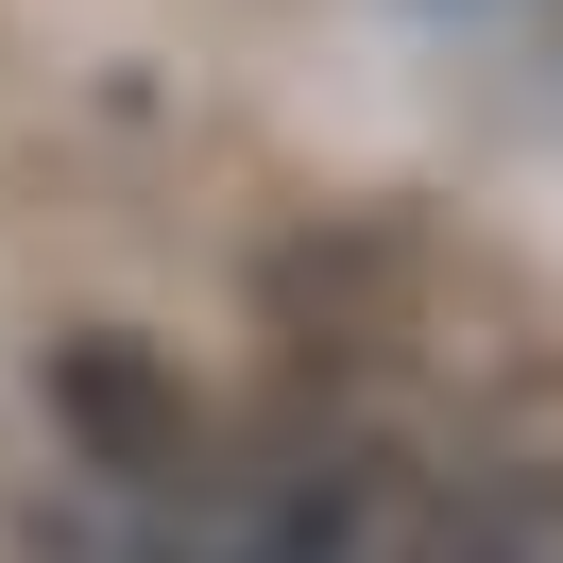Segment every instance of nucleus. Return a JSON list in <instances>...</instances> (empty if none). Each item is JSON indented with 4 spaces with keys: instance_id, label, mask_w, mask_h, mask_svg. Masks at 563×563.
<instances>
[{
    "instance_id": "nucleus-1",
    "label": "nucleus",
    "mask_w": 563,
    "mask_h": 563,
    "mask_svg": "<svg viewBox=\"0 0 563 563\" xmlns=\"http://www.w3.org/2000/svg\"><path fill=\"white\" fill-rule=\"evenodd\" d=\"M137 563H358V478L342 461H240V478H172Z\"/></svg>"
},
{
    "instance_id": "nucleus-2",
    "label": "nucleus",
    "mask_w": 563,
    "mask_h": 563,
    "mask_svg": "<svg viewBox=\"0 0 563 563\" xmlns=\"http://www.w3.org/2000/svg\"><path fill=\"white\" fill-rule=\"evenodd\" d=\"M427 563H563V478L529 461V478H478V495H444Z\"/></svg>"
}]
</instances>
